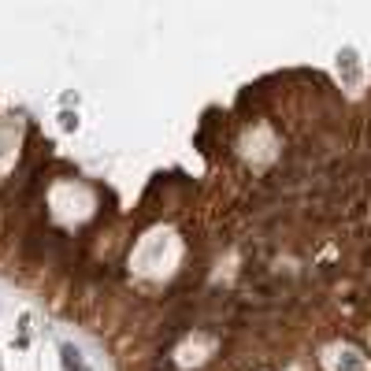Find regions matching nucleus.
<instances>
[{
    "mask_svg": "<svg viewBox=\"0 0 371 371\" xmlns=\"http://www.w3.org/2000/svg\"><path fill=\"white\" fill-rule=\"evenodd\" d=\"M59 364H64V371H89L86 367V360H82V353L74 349V345H59Z\"/></svg>",
    "mask_w": 371,
    "mask_h": 371,
    "instance_id": "nucleus-1",
    "label": "nucleus"
}]
</instances>
